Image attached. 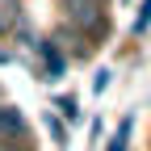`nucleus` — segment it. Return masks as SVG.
I'll return each mask as SVG.
<instances>
[{
    "instance_id": "nucleus-1",
    "label": "nucleus",
    "mask_w": 151,
    "mask_h": 151,
    "mask_svg": "<svg viewBox=\"0 0 151 151\" xmlns=\"http://www.w3.org/2000/svg\"><path fill=\"white\" fill-rule=\"evenodd\" d=\"M63 17H67L71 25H80V29H101V25H109L105 13H101V0H63Z\"/></svg>"
},
{
    "instance_id": "nucleus-2",
    "label": "nucleus",
    "mask_w": 151,
    "mask_h": 151,
    "mask_svg": "<svg viewBox=\"0 0 151 151\" xmlns=\"http://www.w3.org/2000/svg\"><path fill=\"white\" fill-rule=\"evenodd\" d=\"M38 59H42V80H59V76L67 71V59L59 55V46L50 42V38H42V42H34Z\"/></svg>"
},
{
    "instance_id": "nucleus-3",
    "label": "nucleus",
    "mask_w": 151,
    "mask_h": 151,
    "mask_svg": "<svg viewBox=\"0 0 151 151\" xmlns=\"http://www.w3.org/2000/svg\"><path fill=\"white\" fill-rule=\"evenodd\" d=\"M0 139H25V118H21V109L0 105Z\"/></svg>"
},
{
    "instance_id": "nucleus-4",
    "label": "nucleus",
    "mask_w": 151,
    "mask_h": 151,
    "mask_svg": "<svg viewBox=\"0 0 151 151\" xmlns=\"http://www.w3.org/2000/svg\"><path fill=\"white\" fill-rule=\"evenodd\" d=\"M21 29V0H0V38Z\"/></svg>"
},
{
    "instance_id": "nucleus-5",
    "label": "nucleus",
    "mask_w": 151,
    "mask_h": 151,
    "mask_svg": "<svg viewBox=\"0 0 151 151\" xmlns=\"http://www.w3.org/2000/svg\"><path fill=\"white\" fill-rule=\"evenodd\" d=\"M130 130H134V118H122V122H118V130H113V139H109V147H105V151H126V147H130Z\"/></svg>"
},
{
    "instance_id": "nucleus-6",
    "label": "nucleus",
    "mask_w": 151,
    "mask_h": 151,
    "mask_svg": "<svg viewBox=\"0 0 151 151\" xmlns=\"http://www.w3.org/2000/svg\"><path fill=\"white\" fill-rule=\"evenodd\" d=\"M59 113L67 122H80V101H76V97H59Z\"/></svg>"
},
{
    "instance_id": "nucleus-7",
    "label": "nucleus",
    "mask_w": 151,
    "mask_h": 151,
    "mask_svg": "<svg viewBox=\"0 0 151 151\" xmlns=\"http://www.w3.org/2000/svg\"><path fill=\"white\" fill-rule=\"evenodd\" d=\"M147 25H151V0H143V13L134 17V34H143Z\"/></svg>"
},
{
    "instance_id": "nucleus-8",
    "label": "nucleus",
    "mask_w": 151,
    "mask_h": 151,
    "mask_svg": "<svg viewBox=\"0 0 151 151\" xmlns=\"http://www.w3.org/2000/svg\"><path fill=\"white\" fill-rule=\"evenodd\" d=\"M109 80H113L109 71H97V80H92V88H97V92H105V88H109Z\"/></svg>"
},
{
    "instance_id": "nucleus-9",
    "label": "nucleus",
    "mask_w": 151,
    "mask_h": 151,
    "mask_svg": "<svg viewBox=\"0 0 151 151\" xmlns=\"http://www.w3.org/2000/svg\"><path fill=\"white\" fill-rule=\"evenodd\" d=\"M46 126H50V134H55V143H59V147H63V126H59V122H55V118H50Z\"/></svg>"
},
{
    "instance_id": "nucleus-10",
    "label": "nucleus",
    "mask_w": 151,
    "mask_h": 151,
    "mask_svg": "<svg viewBox=\"0 0 151 151\" xmlns=\"http://www.w3.org/2000/svg\"><path fill=\"white\" fill-rule=\"evenodd\" d=\"M0 63H9V50H0Z\"/></svg>"
}]
</instances>
